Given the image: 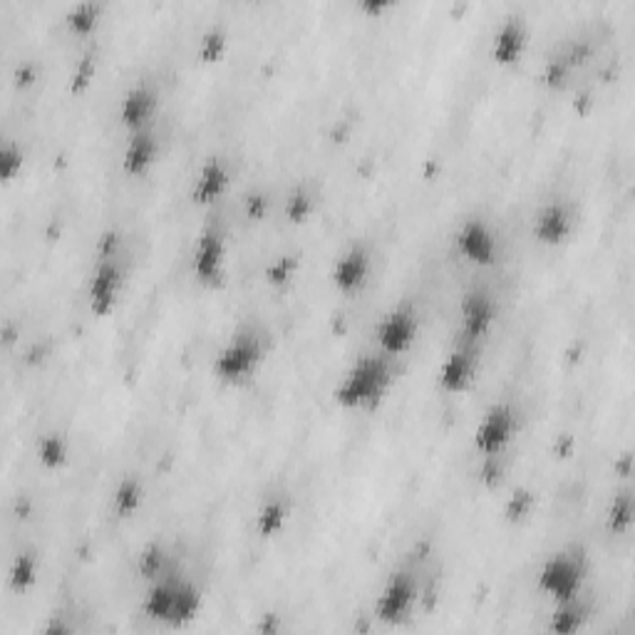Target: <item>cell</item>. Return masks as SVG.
I'll return each mask as SVG.
<instances>
[{
	"instance_id": "obj_1",
	"label": "cell",
	"mask_w": 635,
	"mask_h": 635,
	"mask_svg": "<svg viewBox=\"0 0 635 635\" xmlns=\"http://www.w3.org/2000/svg\"><path fill=\"white\" fill-rule=\"evenodd\" d=\"M393 385V358L370 353L355 360L345 370L333 393V400L343 410H373L383 402Z\"/></svg>"
},
{
	"instance_id": "obj_2",
	"label": "cell",
	"mask_w": 635,
	"mask_h": 635,
	"mask_svg": "<svg viewBox=\"0 0 635 635\" xmlns=\"http://www.w3.org/2000/svg\"><path fill=\"white\" fill-rule=\"evenodd\" d=\"M141 611L149 621L172 625V628H182L199 619L202 611V591L177 574H165L149 581V589L145 593V603Z\"/></svg>"
},
{
	"instance_id": "obj_3",
	"label": "cell",
	"mask_w": 635,
	"mask_h": 635,
	"mask_svg": "<svg viewBox=\"0 0 635 635\" xmlns=\"http://www.w3.org/2000/svg\"><path fill=\"white\" fill-rule=\"evenodd\" d=\"M269 345L267 338L261 336V330L256 326H239L229 336V340L222 345L219 353L214 355V377L222 385H243L253 381V375L259 373L263 360H267Z\"/></svg>"
},
{
	"instance_id": "obj_4",
	"label": "cell",
	"mask_w": 635,
	"mask_h": 635,
	"mask_svg": "<svg viewBox=\"0 0 635 635\" xmlns=\"http://www.w3.org/2000/svg\"><path fill=\"white\" fill-rule=\"evenodd\" d=\"M589 562L581 548H562V552L544 558L536 571V591L552 603H564L583 596Z\"/></svg>"
},
{
	"instance_id": "obj_5",
	"label": "cell",
	"mask_w": 635,
	"mask_h": 635,
	"mask_svg": "<svg viewBox=\"0 0 635 635\" xmlns=\"http://www.w3.org/2000/svg\"><path fill=\"white\" fill-rule=\"evenodd\" d=\"M519 415L509 402L489 405L474 428V450L485 460H499L517 438Z\"/></svg>"
},
{
	"instance_id": "obj_6",
	"label": "cell",
	"mask_w": 635,
	"mask_h": 635,
	"mask_svg": "<svg viewBox=\"0 0 635 635\" xmlns=\"http://www.w3.org/2000/svg\"><path fill=\"white\" fill-rule=\"evenodd\" d=\"M417 336H420V316H417L412 303L393 306L375 326L377 353L387 358H400L415 345Z\"/></svg>"
},
{
	"instance_id": "obj_7",
	"label": "cell",
	"mask_w": 635,
	"mask_h": 635,
	"mask_svg": "<svg viewBox=\"0 0 635 635\" xmlns=\"http://www.w3.org/2000/svg\"><path fill=\"white\" fill-rule=\"evenodd\" d=\"M226 263H229V243L219 226H206L199 234L192 251L194 279L206 288H219L226 279Z\"/></svg>"
},
{
	"instance_id": "obj_8",
	"label": "cell",
	"mask_w": 635,
	"mask_h": 635,
	"mask_svg": "<svg viewBox=\"0 0 635 635\" xmlns=\"http://www.w3.org/2000/svg\"><path fill=\"white\" fill-rule=\"evenodd\" d=\"M417 599H420V586L415 581V574L400 568L387 578L381 596H377L375 619L385 625H400L410 619Z\"/></svg>"
},
{
	"instance_id": "obj_9",
	"label": "cell",
	"mask_w": 635,
	"mask_h": 635,
	"mask_svg": "<svg viewBox=\"0 0 635 635\" xmlns=\"http://www.w3.org/2000/svg\"><path fill=\"white\" fill-rule=\"evenodd\" d=\"M454 249L462 256V261L472 263L477 269H491L499 261V239L491 224L472 216L460 224L454 234Z\"/></svg>"
},
{
	"instance_id": "obj_10",
	"label": "cell",
	"mask_w": 635,
	"mask_h": 635,
	"mask_svg": "<svg viewBox=\"0 0 635 635\" xmlns=\"http://www.w3.org/2000/svg\"><path fill=\"white\" fill-rule=\"evenodd\" d=\"M122 286H125V271H122V263L117 261V256H110V253L102 256V259L98 261V267L92 269L90 286H88V303L94 316L104 318L117 308Z\"/></svg>"
},
{
	"instance_id": "obj_11",
	"label": "cell",
	"mask_w": 635,
	"mask_h": 635,
	"mask_svg": "<svg viewBox=\"0 0 635 635\" xmlns=\"http://www.w3.org/2000/svg\"><path fill=\"white\" fill-rule=\"evenodd\" d=\"M479 370V345L460 340V345H454L447 355H444L442 365L438 370V383L444 395H462L467 393L474 377Z\"/></svg>"
},
{
	"instance_id": "obj_12",
	"label": "cell",
	"mask_w": 635,
	"mask_h": 635,
	"mask_svg": "<svg viewBox=\"0 0 635 635\" xmlns=\"http://www.w3.org/2000/svg\"><path fill=\"white\" fill-rule=\"evenodd\" d=\"M370 273H373V256H370L367 246L353 243L336 259L333 271H330V281H333V288L338 293L355 296V293L367 286Z\"/></svg>"
},
{
	"instance_id": "obj_13",
	"label": "cell",
	"mask_w": 635,
	"mask_h": 635,
	"mask_svg": "<svg viewBox=\"0 0 635 635\" xmlns=\"http://www.w3.org/2000/svg\"><path fill=\"white\" fill-rule=\"evenodd\" d=\"M462 313V340L479 345L497 320V308L491 293L485 288H469L460 303Z\"/></svg>"
},
{
	"instance_id": "obj_14",
	"label": "cell",
	"mask_w": 635,
	"mask_h": 635,
	"mask_svg": "<svg viewBox=\"0 0 635 635\" xmlns=\"http://www.w3.org/2000/svg\"><path fill=\"white\" fill-rule=\"evenodd\" d=\"M534 239L548 246V249H556V246H562L568 241V236L574 231V214H571V206L566 202H546L538 206V212L534 214Z\"/></svg>"
},
{
	"instance_id": "obj_15",
	"label": "cell",
	"mask_w": 635,
	"mask_h": 635,
	"mask_svg": "<svg viewBox=\"0 0 635 635\" xmlns=\"http://www.w3.org/2000/svg\"><path fill=\"white\" fill-rule=\"evenodd\" d=\"M529 47V27L521 21L519 15H509L507 21H501V25L495 31L491 37L489 55L499 68H514L521 63Z\"/></svg>"
},
{
	"instance_id": "obj_16",
	"label": "cell",
	"mask_w": 635,
	"mask_h": 635,
	"mask_svg": "<svg viewBox=\"0 0 635 635\" xmlns=\"http://www.w3.org/2000/svg\"><path fill=\"white\" fill-rule=\"evenodd\" d=\"M231 186V169L224 157H208L199 167L192 184V199L196 206H214L219 199L226 196Z\"/></svg>"
},
{
	"instance_id": "obj_17",
	"label": "cell",
	"mask_w": 635,
	"mask_h": 635,
	"mask_svg": "<svg viewBox=\"0 0 635 635\" xmlns=\"http://www.w3.org/2000/svg\"><path fill=\"white\" fill-rule=\"evenodd\" d=\"M157 104H159V98L151 84L147 82L132 84V88L125 92V98H122L120 102L117 117L122 122V127H125L129 135L132 132L151 127V117H155Z\"/></svg>"
},
{
	"instance_id": "obj_18",
	"label": "cell",
	"mask_w": 635,
	"mask_h": 635,
	"mask_svg": "<svg viewBox=\"0 0 635 635\" xmlns=\"http://www.w3.org/2000/svg\"><path fill=\"white\" fill-rule=\"evenodd\" d=\"M159 157V141L155 129H139L132 132L125 147V155H122V169H125L127 177H145L151 172V167L157 165Z\"/></svg>"
},
{
	"instance_id": "obj_19",
	"label": "cell",
	"mask_w": 635,
	"mask_h": 635,
	"mask_svg": "<svg viewBox=\"0 0 635 635\" xmlns=\"http://www.w3.org/2000/svg\"><path fill=\"white\" fill-rule=\"evenodd\" d=\"M586 621H589V605L583 603V596L578 599L554 603L552 619H548V631L558 635H574L583 631Z\"/></svg>"
},
{
	"instance_id": "obj_20",
	"label": "cell",
	"mask_w": 635,
	"mask_h": 635,
	"mask_svg": "<svg viewBox=\"0 0 635 635\" xmlns=\"http://www.w3.org/2000/svg\"><path fill=\"white\" fill-rule=\"evenodd\" d=\"M141 501H145V487L135 477H125L117 485L115 495H112V511L120 519H132L141 509Z\"/></svg>"
},
{
	"instance_id": "obj_21",
	"label": "cell",
	"mask_w": 635,
	"mask_h": 635,
	"mask_svg": "<svg viewBox=\"0 0 635 635\" xmlns=\"http://www.w3.org/2000/svg\"><path fill=\"white\" fill-rule=\"evenodd\" d=\"M288 521V504L283 499H269L256 517V532L261 538H273L283 532Z\"/></svg>"
},
{
	"instance_id": "obj_22",
	"label": "cell",
	"mask_w": 635,
	"mask_h": 635,
	"mask_svg": "<svg viewBox=\"0 0 635 635\" xmlns=\"http://www.w3.org/2000/svg\"><path fill=\"white\" fill-rule=\"evenodd\" d=\"M70 457V444L58 432L45 434V438L37 442V462L43 464L45 469H63L68 464Z\"/></svg>"
},
{
	"instance_id": "obj_23",
	"label": "cell",
	"mask_w": 635,
	"mask_h": 635,
	"mask_svg": "<svg viewBox=\"0 0 635 635\" xmlns=\"http://www.w3.org/2000/svg\"><path fill=\"white\" fill-rule=\"evenodd\" d=\"M100 18H102L100 3H78L70 8L68 15H65V25H68V31L72 35L84 37L94 33V27L100 25Z\"/></svg>"
},
{
	"instance_id": "obj_24",
	"label": "cell",
	"mask_w": 635,
	"mask_h": 635,
	"mask_svg": "<svg viewBox=\"0 0 635 635\" xmlns=\"http://www.w3.org/2000/svg\"><path fill=\"white\" fill-rule=\"evenodd\" d=\"M633 514H635V507H633V495L628 489L621 491V495H615L611 501V509L609 514H605V524H609L611 534H625L628 529L633 526Z\"/></svg>"
},
{
	"instance_id": "obj_25",
	"label": "cell",
	"mask_w": 635,
	"mask_h": 635,
	"mask_svg": "<svg viewBox=\"0 0 635 635\" xmlns=\"http://www.w3.org/2000/svg\"><path fill=\"white\" fill-rule=\"evenodd\" d=\"M37 583V558L33 554H18L11 566V586L15 591H31Z\"/></svg>"
},
{
	"instance_id": "obj_26",
	"label": "cell",
	"mask_w": 635,
	"mask_h": 635,
	"mask_svg": "<svg viewBox=\"0 0 635 635\" xmlns=\"http://www.w3.org/2000/svg\"><path fill=\"white\" fill-rule=\"evenodd\" d=\"M139 571L147 581H155V578L172 571V568H169V556L165 552V546L149 544L145 552L139 554Z\"/></svg>"
},
{
	"instance_id": "obj_27",
	"label": "cell",
	"mask_w": 635,
	"mask_h": 635,
	"mask_svg": "<svg viewBox=\"0 0 635 635\" xmlns=\"http://www.w3.org/2000/svg\"><path fill=\"white\" fill-rule=\"evenodd\" d=\"M226 31L219 25L208 27V31L202 35V43H199V58L204 63H216L224 58L226 53Z\"/></svg>"
},
{
	"instance_id": "obj_28",
	"label": "cell",
	"mask_w": 635,
	"mask_h": 635,
	"mask_svg": "<svg viewBox=\"0 0 635 635\" xmlns=\"http://www.w3.org/2000/svg\"><path fill=\"white\" fill-rule=\"evenodd\" d=\"M313 208H316V199L308 192L306 186H296L293 192L288 194V202H286V216L293 222H306L308 216L313 214Z\"/></svg>"
},
{
	"instance_id": "obj_29",
	"label": "cell",
	"mask_w": 635,
	"mask_h": 635,
	"mask_svg": "<svg viewBox=\"0 0 635 635\" xmlns=\"http://www.w3.org/2000/svg\"><path fill=\"white\" fill-rule=\"evenodd\" d=\"M23 169V151L13 141H5L3 149H0V179L3 184H11L13 179L21 174Z\"/></svg>"
},
{
	"instance_id": "obj_30",
	"label": "cell",
	"mask_w": 635,
	"mask_h": 635,
	"mask_svg": "<svg viewBox=\"0 0 635 635\" xmlns=\"http://www.w3.org/2000/svg\"><path fill=\"white\" fill-rule=\"evenodd\" d=\"M293 273H296V261L288 259V256H281V259L273 261V267L269 269V281L273 286H283V283H288L293 279Z\"/></svg>"
},
{
	"instance_id": "obj_31",
	"label": "cell",
	"mask_w": 635,
	"mask_h": 635,
	"mask_svg": "<svg viewBox=\"0 0 635 635\" xmlns=\"http://www.w3.org/2000/svg\"><path fill=\"white\" fill-rule=\"evenodd\" d=\"M92 75H94V55L88 53L78 63V68H75V72H72V90L82 92L92 82Z\"/></svg>"
},
{
	"instance_id": "obj_32",
	"label": "cell",
	"mask_w": 635,
	"mask_h": 635,
	"mask_svg": "<svg viewBox=\"0 0 635 635\" xmlns=\"http://www.w3.org/2000/svg\"><path fill=\"white\" fill-rule=\"evenodd\" d=\"M246 202H249V214L253 216V219H259V216H263V212H267V196L263 194H259V192H253L249 199H246Z\"/></svg>"
},
{
	"instance_id": "obj_33",
	"label": "cell",
	"mask_w": 635,
	"mask_h": 635,
	"mask_svg": "<svg viewBox=\"0 0 635 635\" xmlns=\"http://www.w3.org/2000/svg\"><path fill=\"white\" fill-rule=\"evenodd\" d=\"M387 8H390V3H385V0H365V3H360V11L373 13V15L385 13Z\"/></svg>"
}]
</instances>
